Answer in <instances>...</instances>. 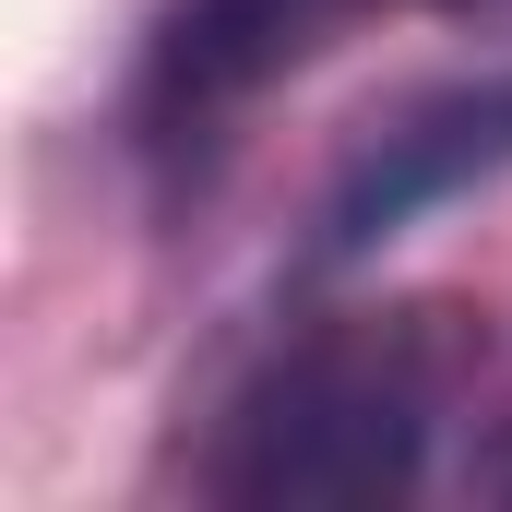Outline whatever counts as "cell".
I'll return each instance as SVG.
<instances>
[{
  "label": "cell",
  "instance_id": "277c9868",
  "mask_svg": "<svg viewBox=\"0 0 512 512\" xmlns=\"http://www.w3.org/2000/svg\"><path fill=\"white\" fill-rule=\"evenodd\" d=\"M465 477H477V501H512V393L489 405V441H477V465H465Z\"/></svg>",
  "mask_w": 512,
  "mask_h": 512
},
{
  "label": "cell",
  "instance_id": "3957f363",
  "mask_svg": "<svg viewBox=\"0 0 512 512\" xmlns=\"http://www.w3.org/2000/svg\"><path fill=\"white\" fill-rule=\"evenodd\" d=\"M370 0H167L155 48H143V143L191 155L251 108L262 84H286L298 60H322Z\"/></svg>",
  "mask_w": 512,
  "mask_h": 512
},
{
  "label": "cell",
  "instance_id": "6da1fadb",
  "mask_svg": "<svg viewBox=\"0 0 512 512\" xmlns=\"http://www.w3.org/2000/svg\"><path fill=\"white\" fill-rule=\"evenodd\" d=\"M477 382V334L453 310H346L310 322L239 405L227 441L203 465L215 501H262V512H310V501H405L429 477L441 417Z\"/></svg>",
  "mask_w": 512,
  "mask_h": 512
},
{
  "label": "cell",
  "instance_id": "5b68a950",
  "mask_svg": "<svg viewBox=\"0 0 512 512\" xmlns=\"http://www.w3.org/2000/svg\"><path fill=\"white\" fill-rule=\"evenodd\" d=\"M429 12H453V24H512V0H429Z\"/></svg>",
  "mask_w": 512,
  "mask_h": 512
},
{
  "label": "cell",
  "instance_id": "7a4b0ae2",
  "mask_svg": "<svg viewBox=\"0 0 512 512\" xmlns=\"http://www.w3.org/2000/svg\"><path fill=\"white\" fill-rule=\"evenodd\" d=\"M489 179H512V72L429 84V96H405V108L334 167L322 227H310V262L346 274V262L393 251L417 215H441V203H465V191H489Z\"/></svg>",
  "mask_w": 512,
  "mask_h": 512
}]
</instances>
